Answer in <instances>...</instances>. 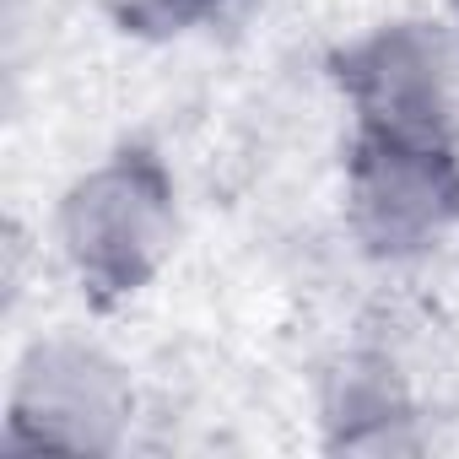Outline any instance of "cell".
Listing matches in <instances>:
<instances>
[{
  "label": "cell",
  "mask_w": 459,
  "mask_h": 459,
  "mask_svg": "<svg viewBox=\"0 0 459 459\" xmlns=\"http://www.w3.org/2000/svg\"><path fill=\"white\" fill-rule=\"evenodd\" d=\"M443 17L454 22V33H459V0H443Z\"/></svg>",
  "instance_id": "52a82bcc"
},
{
  "label": "cell",
  "mask_w": 459,
  "mask_h": 459,
  "mask_svg": "<svg viewBox=\"0 0 459 459\" xmlns=\"http://www.w3.org/2000/svg\"><path fill=\"white\" fill-rule=\"evenodd\" d=\"M141 389L130 368L82 330H44L12 368L0 448L108 459L130 443Z\"/></svg>",
  "instance_id": "7a4b0ae2"
},
{
  "label": "cell",
  "mask_w": 459,
  "mask_h": 459,
  "mask_svg": "<svg viewBox=\"0 0 459 459\" xmlns=\"http://www.w3.org/2000/svg\"><path fill=\"white\" fill-rule=\"evenodd\" d=\"M184 238V195L162 146L130 135L87 162L55 200V255L98 314L157 287Z\"/></svg>",
  "instance_id": "6da1fadb"
},
{
  "label": "cell",
  "mask_w": 459,
  "mask_h": 459,
  "mask_svg": "<svg viewBox=\"0 0 459 459\" xmlns=\"http://www.w3.org/2000/svg\"><path fill=\"white\" fill-rule=\"evenodd\" d=\"M335 98L362 135L459 141V33L448 17H389L330 55Z\"/></svg>",
  "instance_id": "3957f363"
},
{
  "label": "cell",
  "mask_w": 459,
  "mask_h": 459,
  "mask_svg": "<svg viewBox=\"0 0 459 459\" xmlns=\"http://www.w3.org/2000/svg\"><path fill=\"white\" fill-rule=\"evenodd\" d=\"M249 0H103V12L125 28V33H178L195 28L205 17L238 12Z\"/></svg>",
  "instance_id": "8992f818"
},
{
  "label": "cell",
  "mask_w": 459,
  "mask_h": 459,
  "mask_svg": "<svg viewBox=\"0 0 459 459\" xmlns=\"http://www.w3.org/2000/svg\"><path fill=\"white\" fill-rule=\"evenodd\" d=\"M346 233L373 265H416L459 233V141L346 135Z\"/></svg>",
  "instance_id": "277c9868"
},
{
  "label": "cell",
  "mask_w": 459,
  "mask_h": 459,
  "mask_svg": "<svg viewBox=\"0 0 459 459\" xmlns=\"http://www.w3.org/2000/svg\"><path fill=\"white\" fill-rule=\"evenodd\" d=\"M421 400L405 378V368L384 346H351L341 351L319 378V443L330 454H416L427 448Z\"/></svg>",
  "instance_id": "5b68a950"
}]
</instances>
